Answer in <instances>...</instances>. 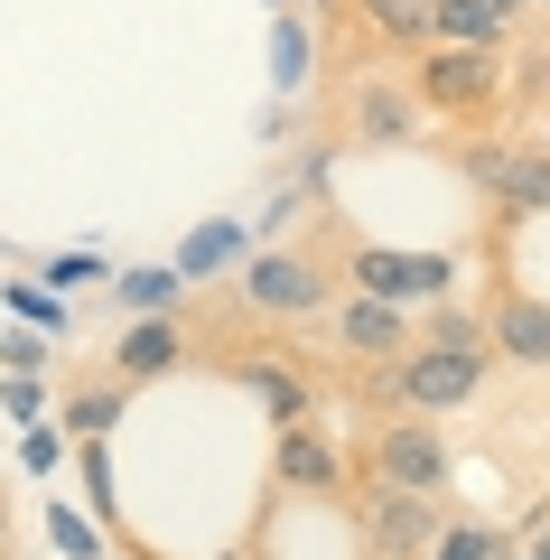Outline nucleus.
Listing matches in <instances>:
<instances>
[{
	"label": "nucleus",
	"instance_id": "obj_27",
	"mask_svg": "<svg viewBox=\"0 0 550 560\" xmlns=\"http://www.w3.org/2000/svg\"><path fill=\"white\" fill-rule=\"evenodd\" d=\"M271 10H290V0H271Z\"/></svg>",
	"mask_w": 550,
	"mask_h": 560
},
{
	"label": "nucleus",
	"instance_id": "obj_21",
	"mask_svg": "<svg viewBox=\"0 0 550 560\" xmlns=\"http://www.w3.org/2000/svg\"><path fill=\"white\" fill-rule=\"evenodd\" d=\"M10 308H20L28 327H47V337H57V327H66V308H57V290H38V280H10Z\"/></svg>",
	"mask_w": 550,
	"mask_h": 560
},
{
	"label": "nucleus",
	"instance_id": "obj_25",
	"mask_svg": "<svg viewBox=\"0 0 550 560\" xmlns=\"http://www.w3.org/2000/svg\"><path fill=\"white\" fill-rule=\"evenodd\" d=\"M523 560H550V514L531 523V541H523Z\"/></svg>",
	"mask_w": 550,
	"mask_h": 560
},
{
	"label": "nucleus",
	"instance_id": "obj_12",
	"mask_svg": "<svg viewBox=\"0 0 550 560\" xmlns=\"http://www.w3.org/2000/svg\"><path fill=\"white\" fill-rule=\"evenodd\" d=\"M177 355H187L177 318H131L113 346V383H159V374H177Z\"/></svg>",
	"mask_w": 550,
	"mask_h": 560
},
{
	"label": "nucleus",
	"instance_id": "obj_20",
	"mask_svg": "<svg viewBox=\"0 0 550 560\" xmlns=\"http://www.w3.org/2000/svg\"><path fill=\"white\" fill-rule=\"evenodd\" d=\"M299 75H308V38H299V20H280V28H271V84L290 94Z\"/></svg>",
	"mask_w": 550,
	"mask_h": 560
},
{
	"label": "nucleus",
	"instance_id": "obj_7",
	"mask_svg": "<svg viewBox=\"0 0 550 560\" xmlns=\"http://www.w3.org/2000/svg\"><path fill=\"white\" fill-rule=\"evenodd\" d=\"M467 178L485 187L494 206H513V215H550V150H531V140H513V150H467Z\"/></svg>",
	"mask_w": 550,
	"mask_h": 560
},
{
	"label": "nucleus",
	"instance_id": "obj_28",
	"mask_svg": "<svg viewBox=\"0 0 550 560\" xmlns=\"http://www.w3.org/2000/svg\"><path fill=\"white\" fill-rule=\"evenodd\" d=\"M531 10H550V0H531Z\"/></svg>",
	"mask_w": 550,
	"mask_h": 560
},
{
	"label": "nucleus",
	"instance_id": "obj_11",
	"mask_svg": "<svg viewBox=\"0 0 550 560\" xmlns=\"http://www.w3.org/2000/svg\"><path fill=\"white\" fill-rule=\"evenodd\" d=\"M485 346L504 364H550V300H531V290H504L485 318Z\"/></svg>",
	"mask_w": 550,
	"mask_h": 560
},
{
	"label": "nucleus",
	"instance_id": "obj_13",
	"mask_svg": "<svg viewBox=\"0 0 550 560\" xmlns=\"http://www.w3.org/2000/svg\"><path fill=\"white\" fill-rule=\"evenodd\" d=\"M531 0H438V47H504Z\"/></svg>",
	"mask_w": 550,
	"mask_h": 560
},
{
	"label": "nucleus",
	"instance_id": "obj_24",
	"mask_svg": "<svg viewBox=\"0 0 550 560\" xmlns=\"http://www.w3.org/2000/svg\"><path fill=\"white\" fill-rule=\"evenodd\" d=\"M0 364H10V374H38L47 346H38V337H0Z\"/></svg>",
	"mask_w": 550,
	"mask_h": 560
},
{
	"label": "nucleus",
	"instance_id": "obj_23",
	"mask_svg": "<svg viewBox=\"0 0 550 560\" xmlns=\"http://www.w3.org/2000/svg\"><path fill=\"white\" fill-rule=\"evenodd\" d=\"M20 458L38 467V477H57V458H66V440H57V430H47V420H38V430H28V440H20Z\"/></svg>",
	"mask_w": 550,
	"mask_h": 560
},
{
	"label": "nucleus",
	"instance_id": "obj_5",
	"mask_svg": "<svg viewBox=\"0 0 550 560\" xmlns=\"http://www.w3.org/2000/svg\"><path fill=\"white\" fill-rule=\"evenodd\" d=\"M438 495H401V486H374L364 495V541H374V560H430L438 551Z\"/></svg>",
	"mask_w": 550,
	"mask_h": 560
},
{
	"label": "nucleus",
	"instance_id": "obj_18",
	"mask_svg": "<svg viewBox=\"0 0 550 560\" xmlns=\"http://www.w3.org/2000/svg\"><path fill=\"white\" fill-rule=\"evenodd\" d=\"M430 560H504V533H494V523H448Z\"/></svg>",
	"mask_w": 550,
	"mask_h": 560
},
{
	"label": "nucleus",
	"instance_id": "obj_2",
	"mask_svg": "<svg viewBox=\"0 0 550 560\" xmlns=\"http://www.w3.org/2000/svg\"><path fill=\"white\" fill-rule=\"evenodd\" d=\"M411 94L448 121H476L504 103V47H420L411 66Z\"/></svg>",
	"mask_w": 550,
	"mask_h": 560
},
{
	"label": "nucleus",
	"instance_id": "obj_22",
	"mask_svg": "<svg viewBox=\"0 0 550 560\" xmlns=\"http://www.w3.org/2000/svg\"><path fill=\"white\" fill-rule=\"evenodd\" d=\"M0 411L38 430V420H47V393H38V374H10V383H0Z\"/></svg>",
	"mask_w": 550,
	"mask_h": 560
},
{
	"label": "nucleus",
	"instance_id": "obj_6",
	"mask_svg": "<svg viewBox=\"0 0 550 560\" xmlns=\"http://www.w3.org/2000/svg\"><path fill=\"white\" fill-rule=\"evenodd\" d=\"M336 346H346L354 364H401L420 346V327H411V308H393V300H364V290H346L336 300Z\"/></svg>",
	"mask_w": 550,
	"mask_h": 560
},
{
	"label": "nucleus",
	"instance_id": "obj_9",
	"mask_svg": "<svg viewBox=\"0 0 550 560\" xmlns=\"http://www.w3.org/2000/svg\"><path fill=\"white\" fill-rule=\"evenodd\" d=\"M243 300H253L261 318H317V308H327V280H317L308 261H290V253H261V261H243Z\"/></svg>",
	"mask_w": 550,
	"mask_h": 560
},
{
	"label": "nucleus",
	"instance_id": "obj_3",
	"mask_svg": "<svg viewBox=\"0 0 550 560\" xmlns=\"http://www.w3.org/2000/svg\"><path fill=\"white\" fill-rule=\"evenodd\" d=\"M346 271H354V290H364V300L430 308V300H448L457 261H448V253H393V243H354V253H346Z\"/></svg>",
	"mask_w": 550,
	"mask_h": 560
},
{
	"label": "nucleus",
	"instance_id": "obj_15",
	"mask_svg": "<svg viewBox=\"0 0 550 560\" xmlns=\"http://www.w3.org/2000/svg\"><path fill=\"white\" fill-rule=\"evenodd\" d=\"M243 383L261 393V411H271V420H308V411H317L308 374H299V364H280V346H271V364H261V355H243Z\"/></svg>",
	"mask_w": 550,
	"mask_h": 560
},
{
	"label": "nucleus",
	"instance_id": "obj_17",
	"mask_svg": "<svg viewBox=\"0 0 550 560\" xmlns=\"http://www.w3.org/2000/svg\"><path fill=\"white\" fill-rule=\"evenodd\" d=\"M121 393H131V383H84V393L66 401V430H84V440H103V430L121 420Z\"/></svg>",
	"mask_w": 550,
	"mask_h": 560
},
{
	"label": "nucleus",
	"instance_id": "obj_4",
	"mask_svg": "<svg viewBox=\"0 0 550 560\" xmlns=\"http://www.w3.org/2000/svg\"><path fill=\"white\" fill-rule=\"evenodd\" d=\"M374 486H401V495H438L448 486V440H438L420 411H393L374 430Z\"/></svg>",
	"mask_w": 550,
	"mask_h": 560
},
{
	"label": "nucleus",
	"instance_id": "obj_1",
	"mask_svg": "<svg viewBox=\"0 0 550 560\" xmlns=\"http://www.w3.org/2000/svg\"><path fill=\"white\" fill-rule=\"evenodd\" d=\"M485 364H494L485 346H411L401 364H383V401L438 420V411H457V401L485 393Z\"/></svg>",
	"mask_w": 550,
	"mask_h": 560
},
{
	"label": "nucleus",
	"instance_id": "obj_26",
	"mask_svg": "<svg viewBox=\"0 0 550 560\" xmlns=\"http://www.w3.org/2000/svg\"><path fill=\"white\" fill-rule=\"evenodd\" d=\"M0 541H10V514H0Z\"/></svg>",
	"mask_w": 550,
	"mask_h": 560
},
{
	"label": "nucleus",
	"instance_id": "obj_16",
	"mask_svg": "<svg viewBox=\"0 0 550 560\" xmlns=\"http://www.w3.org/2000/svg\"><path fill=\"white\" fill-rule=\"evenodd\" d=\"M113 290H121V318H168L177 290H187V271H177V261H150V271H121Z\"/></svg>",
	"mask_w": 550,
	"mask_h": 560
},
{
	"label": "nucleus",
	"instance_id": "obj_8",
	"mask_svg": "<svg viewBox=\"0 0 550 560\" xmlns=\"http://www.w3.org/2000/svg\"><path fill=\"white\" fill-rule=\"evenodd\" d=\"M420 113H430V103H420L411 84H393V75H364V84L346 94V131H354V140H374V150L420 140Z\"/></svg>",
	"mask_w": 550,
	"mask_h": 560
},
{
	"label": "nucleus",
	"instance_id": "obj_19",
	"mask_svg": "<svg viewBox=\"0 0 550 560\" xmlns=\"http://www.w3.org/2000/svg\"><path fill=\"white\" fill-rule=\"evenodd\" d=\"M243 243H234V224H206V234H187V253H177V271L197 280V271H224V261H234Z\"/></svg>",
	"mask_w": 550,
	"mask_h": 560
},
{
	"label": "nucleus",
	"instance_id": "obj_10",
	"mask_svg": "<svg viewBox=\"0 0 550 560\" xmlns=\"http://www.w3.org/2000/svg\"><path fill=\"white\" fill-rule=\"evenodd\" d=\"M271 477H280V486H299V495H346V458L317 440L308 420H280V440H271Z\"/></svg>",
	"mask_w": 550,
	"mask_h": 560
},
{
	"label": "nucleus",
	"instance_id": "obj_14",
	"mask_svg": "<svg viewBox=\"0 0 550 560\" xmlns=\"http://www.w3.org/2000/svg\"><path fill=\"white\" fill-rule=\"evenodd\" d=\"M354 10H364V28H374L383 47H438V0H354Z\"/></svg>",
	"mask_w": 550,
	"mask_h": 560
},
{
	"label": "nucleus",
	"instance_id": "obj_29",
	"mask_svg": "<svg viewBox=\"0 0 550 560\" xmlns=\"http://www.w3.org/2000/svg\"><path fill=\"white\" fill-rule=\"evenodd\" d=\"M541 514H550V504H541Z\"/></svg>",
	"mask_w": 550,
	"mask_h": 560
}]
</instances>
